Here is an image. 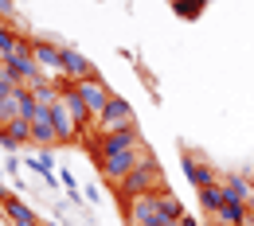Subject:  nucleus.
<instances>
[{"mask_svg":"<svg viewBox=\"0 0 254 226\" xmlns=\"http://www.w3.org/2000/svg\"><path fill=\"white\" fill-rule=\"evenodd\" d=\"M164 187H168V183L160 180V164H157V156L149 152V156L137 164V168L129 172V176L122 180V183H118V187H114V191H118V199H122V203H129V199H137V195L164 191Z\"/></svg>","mask_w":254,"mask_h":226,"instance_id":"1","label":"nucleus"},{"mask_svg":"<svg viewBox=\"0 0 254 226\" xmlns=\"http://www.w3.org/2000/svg\"><path fill=\"white\" fill-rule=\"evenodd\" d=\"M145 156H149V144H141V148H126V152H114V156H98L102 180H106L110 187H118V183H122V180H126Z\"/></svg>","mask_w":254,"mask_h":226,"instance_id":"2","label":"nucleus"},{"mask_svg":"<svg viewBox=\"0 0 254 226\" xmlns=\"http://www.w3.org/2000/svg\"><path fill=\"white\" fill-rule=\"evenodd\" d=\"M141 125H126V129L114 133H98L94 140V156H114V152H126V148H141Z\"/></svg>","mask_w":254,"mask_h":226,"instance_id":"3","label":"nucleus"},{"mask_svg":"<svg viewBox=\"0 0 254 226\" xmlns=\"http://www.w3.org/2000/svg\"><path fill=\"white\" fill-rule=\"evenodd\" d=\"M126 125H137V117H133V101L126 97H110V105L98 113V133H114V129H126Z\"/></svg>","mask_w":254,"mask_h":226,"instance_id":"4","label":"nucleus"},{"mask_svg":"<svg viewBox=\"0 0 254 226\" xmlns=\"http://www.w3.org/2000/svg\"><path fill=\"white\" fill-rule=\"evenodd\" d=\"M32 55H35V63L43 66V74H51V78L63 74V43H55V39H32Z\"/></svg>","mask_w":254,"mask_h":226,"instance_id":"5","label":"nucleus"},{"mask_svg":"<svg viewBox=\"0 0 254 226\" xmlns=\"http://www.w3.org/2000/svg\"><path fill=\"white\" fill-rule=\"evenodd\" d=\"M70 86H74V94L86 101V109H90L94 117L110 105V97H114V94H110V86H106L102 78H82V82H70Z\"/></svg>","mask_w":254,"mask_h":226,"instance_id":"6","label":"nucleus"},{"mask_svg":"<svg viewBox=\"0 0 254 226\" xmlns=\"http://www.w3.org/2000/svg\"><path fill=\"white\" fill-rule=\"evenodd\" d=\"M47 109H51V121H55V136H59V144H74V140H82V129H78V121L70 117L63 94H59L55 105H47Z\"/></svg>","mask_w":254,"mask_h":226,"instance_id":"7","label":"nucleus"},{"mask_svg":"<svg viewBox=\"0 0 254 226\" xmlns=\"http://www.w3.org/2000/svg\"><path fill=\"white\" fill-rule=\"evenodd\" d=\"M0 207H4V223H8V226H43V223H39V215H35L20 195L0 199Z\"/></svg>","mask_w":254,"mask_h":226,"instance_id":"8","label":"nucleus"},{"mask_svg":"<svg viewBox=\"0 0 254 226\" xmlns=\"http://www.w3.org/2000/svg\"><path fill=\"white\" fill-rule=\"evenodd\" d=\"M63 78L82 82V78H98V70H94V63H90L86 55H78L74 47H63Z\"/></svg>","mask_w":254,"mask_h":226,"instance_id":"9","label":"nucleus"},{"mask_svg":"<svg viewBox=\"0 0 254 226\" xmlns=\"http://www.w3.org/2000/svg\"><path fill=\"white\" fill-rule=\"evenodd\" d=\"M184 176H188V183L199 191V187H211V183H219L223 176H215V168L203 160H195L191 152H184Z\"/></svg>","mask_w":254,"mask_h":226,"instance_id":"10","label":"nucleus"},{"mask_svg":"<svg viewBox=\"0 0 254 226\" xmlns=\"http://www.w3.org/2000/svg\"><path fill=\"white\" fill-rule=\"evenodd\" d=\"M32 140L39 144V148H47V144H55L59 136H55V121H51V109L47 105H39L32 117Z\"/></svg>","mask_w":254,"mask_h":226,"instance_id":"11","label":"nucleus"},{"mask_svg":"<svg viewBox=\"0 0 254 226\" xmlns=\"http://www.w3.org/2000/svg\"><path fill=\"white\" fill-rule=\"evenodd\" d=\"M4 63H12V70H16L20 78H24V86H28V82H35V78H43V66L35 63V55H32V43H28L24 51H16L12 59H4Z\"/></svg>","mask_w":254,"mask_h":226,"instance_id":"12","label":"nucleus"},{"mask_svg":"<svg viewBox=\"0 0 254 226\" xmlns=\"http://www.w3.org/2000/svg\"><path fill=\"white\" fill-rule=\"evenodd\" d=\"M223 187H227V199L247 203V199L254 195V180H251V176H243V172H227V176H223Z\"/></svg>","mask_w":254,"mask_h":226,"instance_id":"13","label":"nucleus"},{"mask_svg":"<svg viewBox=\"0 0 254 226\" xmlns=\"http://www.w3.org/2000/svg\"><path fill=\"white\" fill-rule=\"evenodd\" d=\"M211 223H219V226H247V223H251V215H247V203H235V199H227V203L219 207V215H215Z\"/></svg>","mask_w":254,"mask_h":226,"instance_id":"14","label":"nucleus"},{"mask_svg":"<svg viewBox=\"0 0 254 226\" xmlns=\"http://www.w3.org/2000/svg\"><path fill=\"white\" fill-rule=\"evenodd\" d=\"M24 47H28V39H24V35L16 32L12 24H0V63H4V59H12L16 51H24Z\"/></svg>","mask_w":254,"mask_h":226,"instance_id":"15","label":"nucleus"},{"mask_svg":"<svg viewBox=\"0 0 254 226\" xmlns=\"http://www.w3.org/2000/svg\"><path fill=\"white\" fill-rule=\"evenodd\" d=\"M195 195H199V207H203L211 219L219 215V207L227 203V187H223V180H219V183H211V187H199Z\"/></svg>","mask_w":254,"mask_h":226,"instance_id":"16","label":"nucleus"},{"mask_svg":"<svg viewBox=\"0 0 254 226\" xmlns=\"http://www.w3.org/2000/svg\"><path fill=\"white\" fill-rule=\"evenodd\" d=\"M28 90L35 94V101H39V105H55V101H59V94H63V90H59V82H51V74H43V78L28 82Z\"/></svg>","mask_w":254,"mask_h":226,"instance_id":"17","label":"nucleus"},{"mask_svg":"<svg viewBox=\"0 0 254 226\" xmlns=\"http://www.w3.org/2000/svg\"><path fill=\"white\" fill-rule=\"evenodd\" d=\"M160 215H164V223H168V226H176L180 219H184V207H180V199L168 191V187L160 191Z\"/></svg>","mask_w":254,"mask_h":226,"instance_id":"18","label":"nucleus"},{"mask_svg":"<svg viewBox=\"0 0 254 226\" xmlns=\"http://www.w3.org/2000/svg\"><path fill=\"white\" fill-rule=\"evenodd\" d=\"M20 90V86H16ZM16 90H8V86H0V125H8L16 113H20V101H16Z\"/></svg>","mask_w":254,"mask_h":226,"instance_id":"19","label":"nucleus"},{"mask_svg":"<svg viewBox=\"0 0 254 226\" xmlns=\"http://www.w3.org/2000/svg\"><path fill=\"white\" fill-rule=\"evenodd\" d=\"M4 129L12 133V136H16L20 144H28V140H32V117H20V113H16V117H12V121H8Z\"/></svg>","mask_w":254,"mask_h":226,"instance_id":"20","label":"nucleus"},{"mask_svg":"<svg viewBox=\"0 0 254 226\" xmlns=\"http://www.w3.org/2000/svg\"><path fill=\"white\" fill-rule=\"evenodd\" d=\"M203 4H207V0H172L176 16H184V20H195V16L203 12Z\"/></svg>","mask_w":254,"mask_h":226,"instance_id":"21","label":"nucleus"},{"mask_svg":"<svg viewBox=\"0 0 254 226\" xmlns=\"http://www.w3.org/2000/svg\"><path fill=\"white\" fill-rule=\"evenodd\" d=\"M0 86H8V90H16V86H24V78L12 70V63H0Z\"/></svg>","mask_w":254,"mask_h":226,"instance_id":"22","label":"nucleus"},{"mask_svg":"<svg viewBox=\"0 0 254 226\" xmlns=\"http://www.w3.org/2000/svg\"><path fill=\"white\" fill-rule=\"evenodd\" d=\"M20 164H24V160H16V156H8V160H4V176H8V180H12L16 187H20V191H24V180H20Z\"/></svg>","mask_w":254,"mask_h":226,"instance_id":"23","label":"nucleus"},{"mask_svg":"<svg viewBox=\"0 0 254 226\" xmlns=\"http://www.w3.org/2000/svg\"><path fill=\"white\" fill-rule=\"evenodd\" d=\"M0 148H4V152H8V156H12V152H16V148H20V140H16V136H12V133L4 129V125H0Z\"/></svg>","mask_w":254,"mask_h":226,"instance_id":"24","label":"nucleus"},{"mask_svg":"<svg viewBox=\"0 0 254 226\" xmlns=\"http://www.w3.org/2000/svg\"><path fill=\"white\" fill-rule=\"evenodd\" d=\"M16 20V0H0V24H12Z\"/></svg>","mask_w":254,"mask_h":226,"instance_id":"25","label":"nucleus"},{"mask_svg":"<svg viewBox=\"0 0 254 226\" xmlns=\"http://www.w3.org/2000/svg\"><path fill=\"white\" fill-rule=\"evenodd\" d=\"M82 199H86L90 207H98V203H102V191H98L94 183H86V187H82Z\"/></svg>","mask_w":254,"mask_h":226,"instance_id":"26","label":"nucleus"},{"mask_svg":"<svg viewBox=\"0 0 254 226\" xmlns=\"http://www.w3.org/2000/svg\"><path fill=\"white\" fill-rule=\"evenodd\" d=\"M176 226H199V223H195V215H184V219H180Z\"/></svg>","mask_w":254,"mask_h":226,"instance_id":"27","label":"nucleus"},{"mask_svg":"<svg viewBox=\"0 0 254 226\" xmlns=\"http://www.w3.org/2000/svg\"><path fill=\"white\" fill-rule=\"evenodd\" d=\"M247 215H251V219H254V195H251V199H247Z\"/></svg>","mask_w":254,"mask_h":226,"instance_id":"28","label":"nucleus"},{"mask_svg":"<svg viewBox=\"0 0 254 226\" xmlns=\"http://www.w3.org/2000/svg\"><path fill=\"white\" fill-rule=\"evenodd\" d=\"M43 226H55V223H43Z\"/></svg>","mask_w":254,"mask_h":226,"instance_id":"29","label":"nucleus"},{"mask_svg":"<svg viewBox=\"0 0 254 226\" xmlns=\"http://www.w3.org/2000/svg\"><path fill=\"white\" fill-rule=\"evenodd\" d=\"M211 226H219V223H211Z\"/></svg>","mask_w":254,"mask_h":226,"instance_id":"30","label":"nucleus"},{"mask_svg":"<svg viewBox=\"0 0 254 226\" xmlns=\"http://www.w3.org/2000/svg\"><path fill=\"white\" fill-rule=\"evenodd\" d=\"M247 226H254V223H247Z\"/></svg>","mask_w":254,"mask_h":226,"instance_id":"31","label":"nucleus"}]
</instances>
